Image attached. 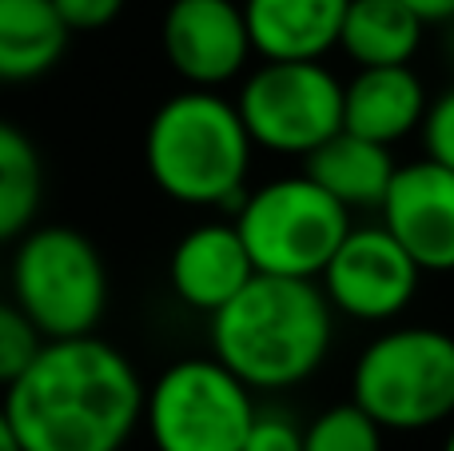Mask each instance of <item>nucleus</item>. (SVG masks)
I'll return each instance as SVG.
<instances>
[{
	"label": "nucleus",
	"mask_w": 454,
	"mask_h": 451,
	"mask_svg": "<svg viewBox=\"0 0 454 451\" xmlns=\"http://www.w3.org/2000/svg\"><path fill=\"white\" fill-rule=\"evenodd\" d=\"M231 228L255 276L319 280V272L351 232V212L339 208L303 172H295L243 192L231 212Z\"/></svg>",
	"instance_id": "423d86ee"
},
{
	"label": "nucleus",
	"mask_w": 454,
	"mask_h": 451,
	"mask_svg": "<svg viewBox=\"0 0 454 451\" xmlns=\"http://www.w3.org/2000/svg\"><path fill=\"white\" fill-rule=\"evenodd\" d=\"M68 36L52 0H0V80H40L60 64Z\"/></svg>",
	"instance_id": "dca6fc26"
},
{
	"label": "nucleus",
	"mask_w": 454,
	"mask_h": 451,
	"mask_svg": "<svg viewBox=\"0 0 454 451\" xmlns=\"http://www.w3.org/2000/svg\"><path fill=\"white\" fill-rule=\"evenodd\" d=\"M0 451H20V444H16V436H12V428H8V420H4V412H0Z\"/></svg>",
	"instance_id": "393cba45"
},
{
	"label": "nucleus",
	"mask_w": 454,
	"mask_h": 451,
	"mask_svg": "<svg viewBox=\"0 0 454 451\" xmlns=\"http://www.w3.org/2000/svg\"><path fill=\"white\" fill-rule=\"evenodd\" d=\"M383 436L375 420L347 404H331L303 428V451H383Z\"/></svg>",
	"instance_id": "6ab92c4d"
},
{
	"label": "nucleus",
	"mask_w": 454,
	"mask_h": 451,
	"mask_svg": "<svg viewBox=\"0 0 454 451\" xmlns=\"http://www.w3.org/2000/svg\"><path fill=\"white\" fill-rule=\"evenodd\" d=\"M419 24H450L454 20V0H399Z\"/></svg>",
	"instance_id": "b1692460"
},
{
	"label": "nucleus",
	"mask_w": 454,
	"mask_h": 451,
	"mask_svg": "<svg viewBox=\"0 0 454 451\" xmlns=\"http://www.w3.org/2000/svg\"><path fill=\"white\" fill-rule=\"evenodd\" d=\"M379 228L431 276L454 272V172L411 160L399 164L379 204Z\"/></svg>",
	"instance_id": "9b49d317"
},
{
	"label": "nucleus",
	"mask_w": 454,
	"mask_h": 451,
	"mask_svg": "<svg viewBox=\"0 0 454 451\" xmlns=\"http://www.w3.org/2000/svg\"><path fill=\"white\" fill-rule=\"evenodd\" d=\"M251 156L255 148L239 124V112L220 92L184 88L168 96L144 132L152 184L184 208L235 212L247 192Z\"/></svg>",
	"instance_id": "7ed1b4c3"
},
{
	"label": "nucleus",
	"mask_w": 454,
	"mask_h": 451,
	"mask_svg": "<svg viewBox=\"0 0 454 451\" xmlns=\"http://www.w3.org/2000/svg\"><path fill=\"white\" fill-rule=\"evenodd\" d=\"M160 44L176 76L200 92H220L251 60L239 0H172L160 20Z\"/></svg>",
	"instance_id": "9d476101"
},
{
	"label": "nucleus",
	"mask_w": 454,
	"mask_h": 451,
	"mask_svg": "<svg viewBox=\"0 0 454 451\" xmlns=\"http://www.w3.org/2000/svg\"><path fill=\"white\" fill-rule=\"evenodd\" d=\"M20 451H124L140 431L144 380L100 336L40 344L0 400Z\"/></svg>",
	"instance_id": "f257e3e1"
},
{
	"label": "nucleus",
	"mask_w": 454,
	"mask_h": 451,
	"mask_svg": "<svg viewBox=\"0 0 454 451\" xmlns=\"http://www.w3.org/2000/svg\"><path fill=\"white\" fill-rule=\"evenodd\" d=\"M423 272L379 224H351L343 244L319 272L331 312L359 324H391L415 304Z\"/></svg>",
	"instance_id": "1a4fd4ad"
},
{
	"label": "nucleus",
	"mask_w": 454,
	"mask_h": 451,
	"mask_svg": "<svg viewBox=\"0 0 454 451\" xmlns=\"http://www.w3.org/2000/svg\"><path fill=\"white\" fill-rule=\"evenodd\" d=\"M447 48H450V56H454V20L447 24Z\"/></svg>",
	"instance_id": "bb28decb"
},
{
	"label": "nucleus",
	"mask_w": 454,
	"mask_h": 451,
	"mask_svg": "<svg viewBox=\"0 0 454 451\" xmlns=\"http://www.w3.org/2000/svg\"><path fill=\"white\" fill-rule=\"evenodd\" d=\"M235 112L251 148L307 160L319 144L343 132V80L323 60L259 64L243 72Z\"/></svg>",
	"instance_id": "6e6552de"
},
{
	"label": "nucleus",
	"mask_w": 454,
	"mask_h": 451,
	"mask_svg": "<svg viewBox=\"0 0 454 451\" xmlns=\"http://www.w3.org/2000/svg\"><path fill=\"white\" fill-rule=\"evenodd\" d=\"M351 404L383 431H431L454 420V336L399 324L379 332L351 368Z\"/></svg>",
	"instance_id": "20e7f679"
},
{
	"label": "nucleus",
	"mask_w": 454,
	"mask_h": 451,
	"mask_svg": "<svg viewBox=\"0 0 454 451\" xmlns=\"http://www.w3.org/2000/svg\"><path fill=\"white\" fill-rule=\"evenodd\" d=\"M44 200V164L28 132L0 120V244L20 240L36 224Z\"/></svg>",
	"instance_id": "a211bd4d"
},
{
	"label": "nucleus",
	"mask_w": 454,
	"mask_h": 451,
	"mask_svg": "<svg viewBox=\"0 0 454 451\" xmlns=\"http://www.w3.org/2000/svg\"><path fill=\"white\" fill-rule=\"evenodd\" d=\"M243 451H303V428L287 412H255Z\"/></svg>",
	"instance_id": "4be33fe9"
},
{
	"label": "nucleus",
	"mask_w": 454,
	"mask_h": 451,
	"mask_svg": "<svg viewBox=\"0 0 454 451\" xmlns=\"http://www.w3.org/2000/svg\"><path fill=\"white\" fill-rule=\"evenodd\" d=\"M427 104H431V96L411 64L359 68L343 84V132L379 144V148H391V144L419 132Z\"/></svg>",
	"instance_id": "4468645a"
},
{
	"label": "nucleus",
	"mask_w": 454,
	"mask_h": 451,
	"mask_svg": "<svg viewBox=\"0 0 454 451\" xmlns=\"http://www.w3.org/2000/svg\"><path fill=\"white\" fill-rule=\"evenodd\" d=\"M423 44V24L399 0H347L339 52L359 68H403Z\"/></svg>",
	"instance_id": "f3484780"
},
{
	"label": "nucleus",
	"mask_w": 454,
	"mask_h": 451,
	"mask_svg": "<svg viewBox=\"0 0 454 451\" xmlns=\"http://www.w3.org/2000/svg\"><path fill=\"white\" fill-rule=\"evenodd\" d=\"M255 396L212 356L168 364L144 392V431L156 451H243Z\"/></svg>",
	"instance_id": "0eeeda50"
},
{
	"label": "nucleus",
	"mask_w": 454,
	"mask_h": 451,
	"mask_svg": "<svg viewBox=\"0 0 454 451\" xmlns=\"http://www.w3.org/2000/svg\"><path fill=\"white\" fill-rule=\"evenodd\" d=\"M395 168H399V160L391 156V148H379V144L359 140L351 132H335L303 160L307 180L319 184L347 212H355V208H375L379 212Z\"/></svg>",
	"instance_id": "2eb2a0df"
},
{
	"label": "nucleus",
	"mask_w": 454,
	"mask_h": 451,
	"mask_svg": "<svg viewBox=\"0 0 454 451\" xmlns=\"http://www.w3.org/2000/svg\"><path fill=\"white\" fill-rule=\"evenodd\" d=\"M251 56L263 64H315L339 48L347 0H243Z\"/></svg>",
	"instance_id": "ddd939ff"
},
{
	"label": "nucleus",
	"mask_w": 454,
	"mask_h": 451,
	"mask_svg": "<svg viewBox=\"0 0 454 451\" xmlns=\"http://www.w3.org/2000/svg\"><path fill=\"white\" fill-rule=\"evenodd\" d=\"M40 332L24 320V312L12 300H0V388L16 380L24 368L36 360L40 352Z\"/></svg>",
	"instance_id": "aec40b11"
},
{
	"label": "nucleus",
	"mask_w": 454,
	"mask_h": 451,
	"mask_svg": "<svg viewBox=\"0 0 454 451\" xmlns=\"http://www.w3.org/2000/svg\"><path fill=\"white\" fill-rule=\"evenodd\" d=\"M419 136H423V148H427L423 160L454 172V84L427 104V116H423V124H419Z\"/></svg>",
	"instance_id": "412c9836"
},
{
	"label": "nucleus",
	"mask_w": 454,
	"mask_h": 451,
	"mask_svg": "<svg viewBox=\"0 0 454 451\" xmlns=\"http://www.w3.org/2000/svg\"><path fill=\"white\" fill-rule=\"evenodd\" d=\"M442 451H454V420H450V431H447V439H442Z\"/></svg>",
	"instance_id": "a878e982"
},
{
	"label": "nucleus",
	"mask_w": 454,
	"mask_h": 451,
	"mask_svg": "<svg viewBox=\"0 0 454 451\" xmlns=\"http://www.w3.org/2000/svg\"><path fill=\"white\" fill-rule=\"evenodd\" d=\"M251 276L255 268H251L231 220L196 224L176 240L172 260H168L176 300L200 316H215L227 300L239 296V288H247Z\"/></svg>",
	"instance_id": "f8f14e48"
},
{
	"label": "nucleus",
	"mask_w": 454,
	"mask_h": 451,
	"mask_svg": "<svg viewBox=\"0 0 454 451\" xmlns=\"http://www.w3.org/2000/svg\"><path fill=\"white\" fill-rule=\"evenodd\" d=\"M212 360L243 388L291 392L307 384L335 348V312L315 280L251 276L235 300L207 316Z\"/></svg>",
	"instance_id": "f03ea898"
},
{
	"label": "nucleus",
	"mask_w": 454,
	"mask_h": 451,
	"mask_svg": "<svg viewBox=\"0 0 454 451\" xmlns=\"http://www.w3.org/2000/svg\"><path fill=\"white\" fill-rule=\"evenodd\" d=\"M12 304L24 312L40 340L96 336L108 312L112 280L100 248L68 224H40L16 240Z\"/></svg>",
	"instance_id": "39448f33"
},
{
	"label": "nucleus",
	"mask_w": 454,
	"mask_h": 451,
	"mask_svg": "<svg viewBox=\"0 0 454 451\" xmlns=\"http://www.w3.org/2000/svg\"><path fill=\"white\" fill-rule=\"evenodd\" d=\"M128 0H52L56 16L68 32H96L108 28L120 12H124Z\"/></svg>",
	"instance_id": "5701e85b"
}]
</instances>
